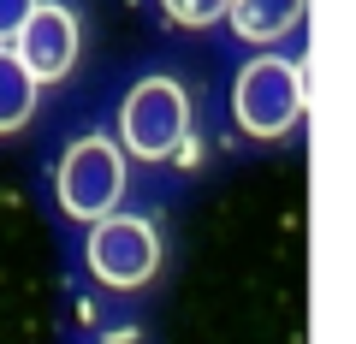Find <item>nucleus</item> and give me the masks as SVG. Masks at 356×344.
Listing matches in <instances>:
<instances>
[{
	"label": "nucleus",
	"mask_w": 356,
	"mask_h": 344,
	"mask_svg": "<svg viewBox=\"0 0 356 344\" xmlns=\"http://www.w3.org/2000/svg\"><path fill=\"white\" fill-rule=\"evenodd\" d=\"M119 142L137 161H172L191 142V95L172 77H143L119 101Z\"/></svg>",
	"instance_id": "1"
},
{
	"label": "nucleus",
	"mask_w": 356,
	"mask_h": 344,
	"mask_svg": "<svg viewBox=\"0 0 356 344\" xmlns=\"http://www.w3.org/2000/svg\"><path fill=\"white\" fill-rule=\"evenodd\" d=\"M232 107H238V125L250 137H267V142L285 137L297 125V113H303V65L280 60V54H255L238 72Z\"/></svg>",
	"instance_id": "2"
},
{
	"label": "nucleus",
	"mask_w": 356,
	"mask_h": 344,
	"mask_svg": "<svg viewBox=\"0 0 356 344\" xmlns=\"http://www.w3.org/2000/svg\"><path fill=\"white\" fill-rule=\"evenodd\" d=\"M60 208L72 220H83V226H95V220H107L119 208V196H125V149L107 137H83L65 149L60 161Z\"/></svg>",
	"instance_id": "3"
},
{
	"label": "nucleus",
	"mask_w": 356,
	"mask_h": 344,
	"mask_svg": "<svg viewBox=\"0 0 356 344\" xmlns=\"http://www.w3.org/2000/svg\"><path fill=\"white\" fill-rule=\"evenodd\" d=\"M161 268V238L137 214H107L89 226V273L113 291H137Z\"/></svg>",
	"instance_id": "4"
},
{
	"label": "nucleus",
	"mask_w": 356,
	"mask_h": 344,
	"mask_svg": "<svg viewBox=\"0 0 356 344\" xmlns=\"http://www.w3.org/2000/svg\"><path fill=\"white\" fill-rule=\"evenodd\" d=\"M18 60L36 72V83H54V77H65L77 65V18L65 13V6H48L42 0L36 13L24 18V30L13 36Z\"/></svg>",
	"instance_id": "5"
},
{
	"label": "nucleus",
	"mask_w": 356,
	"mask_h": 344,
	"mask_svg": "<svg viewBox=\"0 0 356 344\" xmlns=\"http://www.w3.org/2000/svg\"><path fill=\"white\" fill-rule=\"evenodd\" d=\"M36 90H42L36 72L18 60L13 42H0V137L30 125V113H36Z\"/></svg>",
	"instance_id": "6"
},
{
	"label": "nucleus",
	"mask_w": 356,
	"mask_h": 344,
	"mask_svg": "<svg viewBox=\"0 0 356 344\" xmlns=\"http://www.w3.org/2000/svg\"><path fill=\"white\" fill-rule=\"evenodd\" d=\"M303 0H232V30L243 42H280L285 30H297Z\"/></svg>",
	"instance_id": "7"
},
{
	"label": "nucleus",
	"mask_w": 356,
	"mask_h": 344,
	"mask_svg": "<svg viewBox=\"0 0 356 344\" xmlns=\"http://www.w3.org/2000/svg\"><path fill=\"white\" fill-rule=\"evenodd\" d=\"M161 6H166V18H172V24H191V30L220 24V18L232 13V0H161Z\"/></svg>",
	"instance_id": "8"
},
{
	"label": "nucleus",
	"mask_w": 356,
	"mask_h": 344,
	"mask_svg": "<svg viewBox=\"0 0 356 344\" xmlns=\"http://www.w3.org/2000/svg\"><path fill=\"white\" fill-rule=\"evenodd\" d=\"M42 0H0V42H13L18 30H24V18L36 13Z\"/></svg>",
	"instance_id": "9"
}]
</instances>
